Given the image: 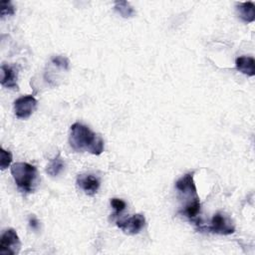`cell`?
I'll return each mask as SVG.
<instances>
[{
	"mask_svg": "<svg viewBox=\"0 0 255 255\" xmlns=\"http://www.w3.org/2000/svg\"><path fill=\"white\" fill-rule=\"evenodd\" d=\"M193 174L194 172H188L181 176L175 183V187L179 192V198L184 204L182 213L190 219L195 218L200 211V200L194 183Z\"/></svg>",
	"mask_w": 255,
	"mask_h": 255,
	"instance_id": "obj_2",
	"label": "cell"
},
{
	"mask_svg": "<svg viewBox=\"0 0 255 255\" xmlns=\"http://www.w3.org/2000/svg\"><path fill=\"white\" fill-rule=\"evenodd\" d=\"M1 85L8 89H18L17 71L13 67L6 64L1 66Z\"/></svg>",
	"mask_w": 255,
	"mask_h": 255,
	"instance_id": "obj_9",
	"label": "cell"
},
{
	"mask_svg": "<svg viewBox=\"0 0 255 255\" xmlns=\"http://www.w3.org/2000/svg\"><path fill=\"white\" fill-rule=\"evenodd\" d=\"M52 63L61 68V69H64V70H68L69 69V66H70V62L69 60L66 58V57H63V56H55L51 59Z\"/></svg>",
	"mask_w": 255,
	"mask_h": 255,
	"instance_id": "obj_16",
	"label": "cell"
},
{
	"mask_svg": "<svg viewBox=\"0 0 255 255\" xmlns=\"http://www.w3.org/2000/svg\"><path fill=\"white\" fill-rule=\"evenodd\" d=\"M38 102L32 95L22 96L14 102V114L18 119H28L37 109Z\"/></svg>",
	"mask_w": 255,
	"mask_h": 255,
	"instance_id": "obj_6",
	"label": "cell"
},
{
	"mask_svg": "<svg viewBox=\"0 0 255 255\" xmlns=\"http://www.w3.org/2000/svg\"><path fill=\"white\" fill-rule=\"evenodd\" d=\"M238 16L246 23H251L255 20V5L253 2H243L236 7Z\"/></svg>",
	"mask_w": 255,
	"mask_h": 255,
	"instance_id": "obj_11",
	"label": "cell"
},
{
	"mask_svg": "<svg viewBox=\"0 0 255 255\" xmlns=\"http://www.w3.org/2000/svg\"><path fill=\"white\" fill-rule=\"evenodd\" d=\"M111 205L115 210V215L120 214L127 206L126 202L123 199H120V198H112L111 199Z\"/></svg>",
	"mask_w": 255,
	"mask_h": 255,
	"instance_id": "obj_17",
	"label": "cell"
},
{
	"mask_svg": "<svg viewBox=\"0 0 255 255\" xmlns=\"http://www.w3.org/2000/svg\"><path fill=\"white\" fill-rule=\"evenodd\" d=\"M0 8H1V17H5V16H10L13 15L15 13V8L12 5V3L10 1H1L0 2Z\"/></svg>",
	"mask_w": 255,
	"mask_h": 255,
	"instance_id": "obj_15",
	"label": "cell"
},
{
	"mask_svg": "<svg viewBox=\"0 0 255 255\" xmlns=\"http://www.w3.org/2000/svg\"><path fill=\"white\" fill-rule=\"evenodd\" d=\"M65 168V161L64 159L60 156V154H58L57 156H55L53 159H51V161L49 162V164L47 165L46 168V172L52 176L55 177L57 175H59Z\"/></svg>",
	"mask_w": 255,
	"mask_h": 255,
	"instance_id": "obj_12",
	"label": "cell"
},
{
	"mask_svg": "<svg viewBox=\"0 0 255 255\" xmlns=\"http://www.w3.org/2000/svg\"><path fill=\"white\" fill-rule=\"evenodd\" d=\"M16 185L26 192H32L37 180V168L28 162H16L11 166Z\"/></svg>",
	"mask_w": 255,
	"mask_h": 255,
	"instance_id": "obj_3",
	"label": "cell"
},
{
	"mask_svg": "<svg viewBox=\"0 0 255 255\" xmlns=\"http://www.w3.org/2000/svg\"><path fill=\"white\" fill-rule=\"evenodd\" d=\"M69 143L76 151H89L99 155L104 151V140L101 135L96 134L87 126L75 123L71 126Z\"/></svg>",
	"mask_w": 255,
	"mask_h": 255,
	"instance_id": "obj_1",
	"label": "cell"
},
{
	"mask_svg": "<svg viewBox=\"0 0 255 255\" xmlns=\"http://www.w3.org/2000/svg\"><path fill=\"white\" fill-rule=\"evenodd\" d=\"M29 225L33 230H38L40 227V222L34 215H32L29 218Z\"/></svg>",
	"mask_w": 255,
	"mask_h": 255,
	"instance_id": "obj_18",
	"label": "cell"
},
{
	"mask_svg": "<svg viewBox=\"0 0 255 255\" xmlns=\"http://www.w3.org/2000/svg\"><path fill=\"white\" fill-rule=\"evenodd\" d=\"M12 162V153L9 150L0 148V168L2 170L6 169Z\"/></svg>",
	"mask_w": 255,
	"mask_h": 255,
	"instance_id": "obj_14",
	"label": "cell"
},
{
	"mask_svg": "<svg viewBox=\"0 0 255 255\" xmlns=\"http://www.w3.org/2000/svg\"><path fill=\"white\" fill-rule=\"evenodd\" d=\"M200 229L207 230L211 233L220 234V235H229V234H232L235 230L234 225L231 222V219L227 215L221 212H217L213 215L210 221V225L205 227H200Z\"/></svg>",
	"mask_w": 255,
	"mask_h": 255,
	"instance_id": "obj_4",
	"label": "cell"
},
{
	"mask_svg": "<svg viewBox=\"0 0 255 255\" xmlns=\"http://www.w3.org/2000/svg\"><path fill=\"white\" fill-rule=\"evenodd\" d=\"M21 241L15 229H6L0 238V254L16 255L19 253Z\"/></svg>",
	"mask_w": 255,
	"mask_h": 255,
	"instance_id": "obj_5",
	"label": "cell"
},
{
	"mask_svg": "<svg viewBox=\"0 0 255 255\" xmlns=\"http://www.w3.org/2000/svg\"><path fill=\"white\" fill-rule=\"evenodd\" d=\"M117 225L125 233L134 235L139 233V231L144 227L145 217L141 213H136L130 217L118 220Z\"/></svg>",
	"mask_w": 255,
	"mask_h": 255,
	"instance_id": "obj_7",
	"label": "cell"
},
{
	"mask_svg": "<svg viewBox=\"0 0 255 255\" xmlns=\"http://www.w3.org/2000/svg\"><path fill=\"white\" fill-rule=\"evenodd\" d=\"M77 185L88 195L97 193L100 187V180L93 174H79L77 177Z\"/></svg>",
	"mask_w": 255,
	"mask_h": 255,
	"instance_id": "obj_8",
	"label": "cell"
},
{
	"mask_svg": "<svg viewBox=\"0 0 255 255\" xmlns=\"http://www.w3.org/2000/svg\"><path fill=\"white\" fill-rule=\"evenodd\" d=\"M254 64V58L250 56H241L238 57L235 61V67L237 71L249 77H253L255 75Z\"/></svg>",
	"mask_w": 255,
	"mask_h": 255,
	"instance_id": "obj_10",
	"label": "cell"
},
{
	"mask_svg": "<svg viewBox=\"0 0 255 255\" xmlns=\"http://www.w3.org/2000/svg\"><path fill=\"white\" fill-rule=\"evenodd\" d=\"M115 10L124 18L132 17L135 13L133 7L128 1H116Z\"/></svg>",
	"mask_w": 255,
	"mask_h": 255,
	"instance_id": "obj_13",
	"label": "cell"
}]
</instances>
